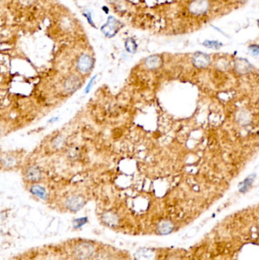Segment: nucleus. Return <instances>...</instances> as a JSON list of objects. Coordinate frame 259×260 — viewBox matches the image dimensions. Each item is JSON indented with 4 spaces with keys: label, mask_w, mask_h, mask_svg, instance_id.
I'll use <instances>...</instances> for the list:
<instances>
[{
    "label": "nucleus",
    "mask_w": 259,
    "mask_h": 260,
    "mask_svg": "<svg viewBox=\"0 0 259 260\" xmlns=\"http://www.w3.org/2000/svg\"><path fill=\"white\" fill-rule=\"evenodd\" d=\"M85 204L84 198L80 195H72L66 198L65 205L68 210L72 212H78L82 209Z\"/></svg>",
    "instance_id": "f257e3e1"
},
{
    "label": "nucleus",
    "mask_w": 259,
    "mask_h": 260,
    "mask_svg": "<svg viewBox=\"0 0 259 260\" xmlns=\"http://www.w3.org/2000/svg\"><path fill=\"white\" fill-rule=\"evenodd\" d=\"M93 59L87 54H82L79 56L77 61L78 70L81 73H87L91 70L93 67Z\"/></svg>",
    "instance_id": "f03ea898"
},
{
    "label": "nucleus",
    "mask_w": 259,
    "mask_h": 260,
    "mask_svg": "<svg viewBox=\"0 0 259 260\" xmlns=\"http://www.w3.org/2000/svg\"><path fill=\"white\" fill-rule=\"evenodd\" d=\"M25 178L30 183H37L42 179L43 172L41 169L36 165H30L25 170Z\"/></svg>",
    "instance_id": "7ed1b4c3"
},
{
    "label": "nucleus",
    "mask_w": 259,
    "mask_h": 260,
    "mask_svg": "<svg viewBox=\"0 0 259 260\" xmlns=\"http://www.w3.org/2000/svg\"><path fill=\"white\" fill-rule=\"evenodd\" d=\"M81 79L78 76L75 75H72L69 76L64 82V89L65 92L72 94L76 91L81 86Z\"/></svg>",
    "instance_id": "20e7f679"
},
{
    "label": "nucleus",
    "mask_w": 259,
    "mask_h": 260,
    "mask_svg": "<svg viewBox=\"0 0 259 260\" xmlns=\"http://www.w3.org/2000/svg\"><path fill=\"white\" fill-rule=\"evenodd\" d=\"M209 4L207 0H193L189 5V10L193 14L200 15L205 12Z\"/></svg>",
    "instance_id": "39448f33"
},
{
    "label": "nucleus",
    "mask_w": 259,
    "mask_h": 260,
    "mask_svg": "<svg viewBox=\"0 0 259 260\" xmlns=\"http://www.w3.org/2000/svg\"><path fill=\"white\" fill-rule=\"evenodd\" d=\"M211 62V59L208 55L204 53H197L192 58V63L196 68H206Z\"/></svg>",
    "instance_id": "423d86ee"
},
{
    "label": "nucleus",
    "mask_w": 259,
    "mask_h": 260,
    "mask_svg": "<svg viewBox=\"0 0 259 260\" xmlns=\"http://www.w3.org/2000/svg\"><path fill=\"white\" fill-rule=\"evenodd\" d=\"M94 252V249L91 245L88 244H79L75 249V254L78 258L86 259L90 256Z\"/></svg>",
    "instance_id": "0eeeda50"
},
{
    "label": "nucleus",
    "mask_w": 259,
    "mask_h": 260,
    "mask_svg": "<svg viewBox=\"0 0 259 260\" xmlns=\"http://www.w3.org/2000/svg\"><path fill=\"white\" fill-rule=\"evenodd\" d=\"M30 192L32 195L38 197L42 200H47V197H48L47 189L44 186L38 185V184L32 185L30 188Z\"/></svg>",
    "instance_id": "6e6552de"
},
{
    "label": "nucleus",
    "mask_w": 259,
    "mask_h": 260,
    "mask_svg": "<svg viewBox=\"0 0 259 260\" xmlns=\"http://www.w3.org/2000/svg\"><path fill=\"white\" fill-rule=\"evenodd\" d=\"M235 68L236 70L240 74H246L251 71L252 65L244 59H239L235 62Z\"/></svg>",
    "instance_id": "1a4fd4ad"
},
{
    "label": "nucleus",
    "mask_w": 259,
    "mask_h": 260,
    "mask_svg": "<svg viewBox=\"0 0 259 260\" xmlns=\"http://www.w3.org/2000/svg\"><path fill=\"white\" fill-rule=\"evenodd\" d=\"M117 26H118V24H117L116 21L114 19H112V17H110L107 25L104 27V30L105 32L106 35L110 36V37L113 36L115 32L117 31Z\"/></svg>",
    "instance_id": "9d476101"
},
{
    "label": "nucleus",
    "mask_w": 259,
    "mask_h": 260,
    "mask_svg": "<svg viewBox=\"0 0 259 260\" xmlns=\"http://www.w3.org/2000/svg\"><path fill=\"white\" fill-rule=\"evenodd\" d=\"M136 260H154V253L148 249L139 250L135 254Z\"/></svg>",
    "instance_id": "9b49d317"
},
{
    "label": "nucleus",
    "mask_w": 259,
    "mask_h": 260,
    "mask_svg": "<svg viewBox=\"0 0 259 260\" xmlns=\"http://www.w3.org/2000/svg\"><path fill=\"white\" fill-rule=\"evenodd\" d=\"M146 66L150 69L158 68L161 65V59L158 56H150L145 60Z\"/></svg>",
    "instance_id": "f8f14e48"
},
{
    "label": "nucleus",
    "mask_w": 259,
    "mask_h": 260,
    "mask_svg": "<svg viewBox=\"0 0 259 260\" xmlns=\"http://www.w3.org/2000/svg\"><path fill=\"white\" fill-rule=\"evenodd\" d=\"M255 174H252V175L249 176L245 179L244 181H242L240 184H239V191L241 192H246V191L249 190V189L252 186V184L254 182L255 178Z\"/></svg>",
    "instance_id": "ddd939ff"
},
{
    "label": "nucleus",
    "mask_w": 259,
    "mask_h": 260,
    "mask_svg": "<svg viewBox=\"0 0 259 260\" xmlns=\"http://www.w3.org/2000/svg\"><path fill=\"white\" fill-rule=\"evenodd\" d=\"M172 229H173L172 224L168 221H162L158 225L157 231L161 234H168L172 232Z\"/></svg>",
    "instance_id": "4468645a"
},
{
    "label": "nucleus",
    "mask_w": 259,
    "mask_h": 260,
    "mask_svg": "<svg viewBox=\"0 0 259 260\" xmlns=\"http://www.w3.org/2000/svg\"><path fill=\"white\" fill-rule=\"evenodd\" d=\"M0 162L2 165L5 167H15L16 164V159L13 157L12 156H9V155H5L2 156L0 158Z\"/></svg>",
    "instance_id": "2eb2a0df"
},
{
    "label": "nucleus",
    "mask_w": 259,
    "mask_h": 260,
    "mask_svg": "<svg viewBox=\"0 0 259 260\" xmlns=\"http://www.w3.org/2000/svg\"><path fill=\"white\" fill-rule=\"evenodd\" d=\"M125 49L127 50L129 53H135L136 50H137V44H136L135 41L132 38H129L125 43Z\"/></svg>",
    "instance_id": "dca6fc26"
},
{
    "label": "nucleus",
    "mask_w": 259,
    "mask_h": 260,
    "mask_svg": "<svg viewBox=\"0 0 259 260\" xmlns=\"http://www.w3.org/2000/svg\"><path fill=\"white\" fill-rule=\"evenodd\" d=\"M65 142V138L63 135H57L52 141V146L53 149H59L63 145Z\"/></svg>",
    "instance_id": "f3484780"
},
{
    "label": "nucleus",
    "mask_w": 259,
    "mask_h": 260,
    "mask_svg": "<svg viewBox=\"0 0 259 260\" xmlns=\"http://www.w3.org/2000/svg\"><path fill=\"white\" fill-rule=\"evenodd\" d=\"M104 219L106 223L110 224H115L117 221V218L114 214L107 213L104 215Z\"/></svg>",
    "instance_id": "a211bd4d"
},
{
    "label": "nucleus",
    "mask_w": 259,
    "mask_h": 260,
    "mask_svg": "<svg viewBox=\"0 0 259 260\" xmlns=\"http://www.w3.org/2000/svg\"><path fill=\"white\" fill-rule=\"evenodd\" d=\"M87 221V218H77L74 220V227L75 228H80L83 225L85 224Z\"/></svg>",
    "instance_id": "6ab92c4d"
},
{
    "label": "nucleus",
    "mask_w": 259,
    "mask_h": 260,
    "mask_svg": "<svg viewBox=\"0 0 259 260\" xmlns=\"http://www.w3.org/2000/svg\"><path fill=\"white\" fill-rule=\"evenodd\" d=\"M221 43L217 41H205L204 43V46L212 49H219L221 47Z\"/></svg>",
    "instance_id": "aec40b11"
},
{
    "label": "nucleus",
    "mask_w": 259,
    "mask_h": 260,
    "mask_svg": "<svg viewBox=\"0 0 259 260\" xmlns=\"http://www.w3.org/2000/svg\"><path fill=\"white\" fill-rule=\"evenodd\" d=\"M96 78H97V75H95V76H94L93 78H91V79H90V82H89V83L87 84V87H86L85 89H84V93L88 94L89 92L90 91V90H91V88H92V87H93V85H94V82H95Z\"/></svg>",
    "instance_id": "412c9836"
},
{
    "label": "nucleus",
    "mask_w": 259,
    "mask_h": 260,
    "mask_svg": "<svg viewBox=\"0 0 259 260\" xmlns=\"http://www.w3.org/2000/svg\"><path fill=\"white\" fill-rule=\"evenodd\" d=\"M196 233H197V230H196V228H192L189 230H188V232L186 234V237H188V238H190V237L195 235Z\"/></svg>",
    "instance_id": "4be33fe9"
},
{
    "label": "nucleus",
    "mask_w": 259,
    "mask_h": 260,
    "mask_svg": "<svg viewBox=\"0 0 259 260\" xmlns=\"http://www.w3.org/2000/svg\"><path fill=\"white\" fill-rule=\"evenodd\" d=\"M250 50H252V53L254 55L257 56L258 54V46H253V47H250Z\"/></svg>",
    "instance_id": "5701e85b"
},
{
    "label": "nucleus",
    "mask_w": 259,
    "mask_h": 260,
    "mask_svg": "<svg viewBox=\"0 0 259 260\" xmlns=\"http://www.w3.org/2000/svg\"><path fill=\"white\" fill-rule=\"evenodd\" d=\"M58 120V117H52V118H50V120H48V123H54L57 122Z\"/></svg>",
    "instance_id": "b1692460"
},
{
    "label": "nucleus",
    "mask_w": 259,
    "mask_h": 260,
    "mask_svg": "<svg viewBox=\"0 0 259 260\" xmlns=\"http://www.w3.org/2000/svg\"><path fill=\"white\" fill-rule=\"evenodd\" d=\"M1 133H2V131H1V129H0V135H1Z\"/></svg>",
    "instance_id": "393cba45"
}]
</instances>
